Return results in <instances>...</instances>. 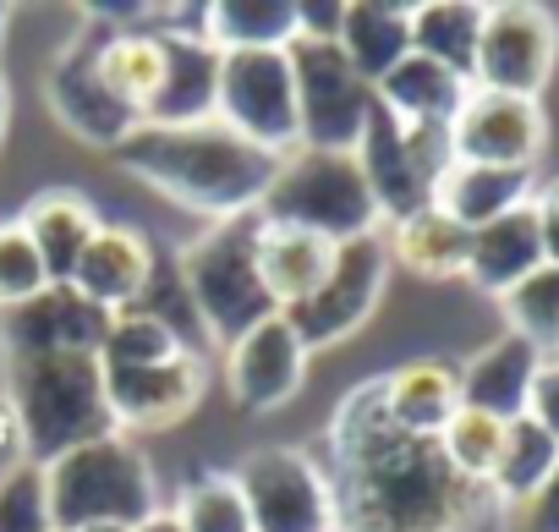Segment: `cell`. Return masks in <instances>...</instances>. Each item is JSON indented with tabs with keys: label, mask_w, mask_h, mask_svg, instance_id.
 Listing matches in <instances>:
<instances>
[{
	"label": "cell",
	"mask_w": 559,
	"mask_h": 532,
	"mask_svg": "<svg viewBox=\"0 0 559 532\" xmlns=\"http://www.w3.org/2000/svg\"><path fill=\"white\" fill-rule=\"evenodd\" d=\"M324 477L335 494V532H499L493 488L450 472L433 439L390 423L379 379H362L330 417Z\"/></svg>",
	"instance_id": "cell-1"
},
{
	"label": "cell",
	"mask_w": 559,
	"mask_h": 532,
	"mask_svg": "<svg viewBox=\"0 0 559 532\" xmlns=\"http://www.w3.org/2000/svg\"><path fill=\"white\" fill-rule=\"evenodd\" d=\"M116 165L154 187L159 198L203 214L209 225L247 220L258 214L269 181H274V154L252 149L236 138L225 121H198V127H132L127 143L116 149Z\"/></svg>",
	"instance_id": "cell-2"
},
{
	"label": "cell",
	"mask_w": 559,
	"mask_h": 532,
	"mask_svg": "<svg viewBox=\"0 0 559 532\" xmlns=\"http://www.w3.org/2000/svg\"><path fill=\"white\" fill-rule=\"evenodd\" d=\"M12 412L23 417L34 461H56L88 439L116 434L105 406V374L94 352H56V357H7Z\"/></svg>",
	"instance_id": "cell-3"
},
{
	"label": "cell",
	"mask_w": 559,
	"mask_h": 532,
	"mask_svg": "<svg viewBox=\"0 0 559 532\" xmlns=\"http://www.w3.org/2000/svg\"><path fill=\"white\" fill-rule=\"evenodd\" d=\"M45 488H50V521L56 532L78 527H143L159 505L154 466L127 434L88 439L56 461H45Z\"/></svg>",
	"instance_id": "cell-4"
},
{
	"label": "cell",
	"mask_w": 559,
	"mask_h": 532,
	"mask_svg": "<svg viewBox=\"0 0 559 532\" xmlns=\"http://www.w3.org/2000/svg\"><path fill=\"white\" fill-rule=\"evenodd\" d=\"M258 220H280L313 230L324 241H352L384 230V214L368 192V176L357 154H330V149H297L274 165V181L258 203Z\"/></svg>",
	"instance_id": "cell-5"
},
{
	"label": "cell",
	"mask_w": 559,
	"mask_h": 532,
	"mask_svg": "<svg viewBox=\"0 0 559 532\" xmlns=\"http://www.w3.org/2000/svg\"><path fill=\"white\" fill-rule=\"evenodd\" d=\"M252 236H258V214L247 220H225L209 225L187 252H181V286L203 319V330L230 346L236 335H247L252 324H263L274 314L263 281H258V258H252Z\"/></svg>",
	"instance_id": "cell-6"
},
{
	"label": "cell",
	"mask_w": 559,
	"mask_h": 532,
	"mask_svg": "<svg viewBox=\"0 0 559 532\" xmlns=\"http://www.w3.org/2000/svg\"><path fill=\"white\" fill-rule=\"evenodd\" d=\"M292 78H297V127L302 149H330V154H357L362 127L373 116V83L357 78L346 50L335 39H292L286 45Z\"/></svg>",
	"instance_id": "cell-7"
},
{
	"label": "cell",
	"mask_w": 559,
	"mask_h": 532,
	"mask_svg": "<svg viewBox=\"0 0 559 532\" xmlns=\"http://www.w3.org/2000/svg\"><path fill=\"white\" fill-rule=\"evenodd\" d=\"M214 121H225L252 149L286 159L302 149L297 127V78L286 50H230L219 56V105Z\"/></svg>",
	"instance_id": "cell-8"
},
{
	"label": "cell",
	"mask_w": 559,
	"mask_h": 532,
	"mask_svg": "<svg viewBox=\"0 0 559 532\" xmlns=\"http://www.w3.org/2000/svg\"><path fill=\"white\" fill-rule=\"evenodd\" d=\"M252 532H335V494L324 477V461H313L297 445H263L241 456L230 472Z\"/></svg>",
	"instance_id": "cell-9"
},
{
	"label": "cell",
	"mask_w": 559,
	"mask_h": 532,
	"mask_svg": "<svg viewBox=\"0 0 559 532\" xmlns=\"http://www.w3.org/2000/svg\"><path fill=\"white\" fill-rule=\"evenodd\" d=\"M554 61H559V23H554L548 7H532V0H499V7H483L472 88L537 99L548 88V78H554Z\"/></svg>",
	"instance_id": "cell-10"
},
{
	"label": "cell",
	"mask_w": 559,
	"mask_h": 532,
	"mask_svg": "<svg viewBox=\"0 0 559 532\" xmlns=\"http://www.w3.org/2000/svg\"><path fill=\"white\" fill-rule=\"evenodd\" d=\"M384 281H390L384 230L352 236V241L335 247V263H330L324 286H319L308 303L286 308V324L302 335L308 352H313V346H335V341L357 335V330L373 319V308H379V297H384Z\"/></svg>",
	"instance_id": "cell-11"
},
{
	"label": "cell",
	"mask_w": 559,
	"mask_h": 532,
	"mask_svg": "<svg viewBox=\"0 0 559 532\" xmlns=\"http://www.w3.org/2000/svg\"><path fill=\"white\" fill-rule=\"evenodd\" d=\"M357 165L368 176V192L390 220L412 214L428 203L433 192V176L450 165V138L444 132H428V127H401L379 99H373V116L362 127V143H357Z\"/></svg>",
	"instance_id": "cell-12"
},
{
	"label": "cell",
	"mask_w": 559,
	"mask_h": 532,
	"mask_svg": "<svg viewBox=\"0 0 559 532\" xmlns=\"http://www.w3.org/2000/svg\"><path fill=\"white\" fill-rule=\"evenodd\" d=\"M444 138H450V159L499 165V170H537V159L548 149V116H543V99L472 88Z\"/></svg>",
	"instance_id": "cell-13"
},
{
	"label": "cell",
	"mask_w": 559,
	"mask_h": 532,
	"mask_svg": "<svg viewBox=\"0 0 559 532\" xmlns=\"http://www.w3.org/2000/svg\"><path fill=\"white\" fill-rule=\"evenodd\" d=\"M45 99H50V116L72 132V138H83V143H94V149H121L127 143V132L138 127V116L105 88V78H99V28L88 23L61 56H56V67H50V83H45Z\"/></svg>",
	"instance_id": "cell-14"
},
{
	"label": "cell",
	"mask_w": 559,
	"mask_h": 532,
	"mask_svg": "<svg viewBox=\"0 0 559 532\" xmlns=\"http://www.w3.org/2000/svg\"><path fill=\"white\" fill-rule=\"evenodd\" d=\"M308 385V346L286 324V314H269L247 335L225 346V390L247 412H280Z\"/></svg>",
	"instance_id": "cell-15"
},
{
	"label": "cell",
	"mask_w": 559,
	"mask_h": 532,
	"mask_svg": "<svg viewBox=\"0 0 559 532\" xmlns=\"http://www.w3.org/2000/svg\"><path fill=\"white\" fill-rule=\"evenodd\" d=\"M99 374H105V406H110L116 434L187 423L209 390L203 357H192V352L154 363V368H99Z\"/></svg>",
	"instance_id": "cell-16"
},
{
	"label": "cell",
	"mask_w": 559,
	"mask_h": 532,
	"mask_svg": "<svg viewBox=\"0 0 559 532\" xmlns=\"http://www.w3.org/2000/svg\"><path fill=\"white\" fill-rule=\"evenodd\" d=\"M116 314L83 303L72 286H45L34 303L0 314V352L7 357H56V352H99Z\"/></svg>",
	"instance_id": "cell-17"
},
{
	"label": "cell",
	"mask_w": 559,
	"mask_h": 532,
	"mask_svg": "<svg viewBox=\"0 0 559 532\" xmlns=\"http://www.w3.org/2000/svg\"><path fill=\"white\" fill-rule=\"evenodd\" d=\"M148 281H154V241L138 225H99L67 286L105 314H132L148 297Z\"/></svg>",
	"instance_id": "cell-18"
},
{
	"label": "cell",
	"mask_w": 559,
	"mask_h": 532,
	"mask_svg": "<svg viewBox=\"0 0 559 532\" xmlns=\"http://www.w3.org/2000/svg\"><path fill=\"white\" fill-rule=\"evenodd\" d=\"M252 258H258V281H263L274 314H286L324 286L330 263H335V241L297 230V225H280V220H258Z\"/></svg>",
	"instance_id": "cell-19"
},
{
	"label": "cell",
	"mask_w": 559,
	"mask_h": 532,
	"mask_svg": "<svg viewBox=\"0 0 559 532\" xmlns=\"http://www.w3.org/2000/svg\"><path fill=\"white\" fill-rule=\"evenodd\" d=\"M537 192V170H499V165H466V159H450L439 176H433V192L428 203L439 214H450L455 225L466 230H483L515 209H526Z\"/></svg>",
	"instance_id": "cell-20"
},
{
	"label": "cell",
	"mask_w": 559,
	"mask_h": 532,
	"mask_svg": "<svg viewBox=\"0 0 559 532\" xmlns=\"http://www.w3.org/2000/svg\"><path fill=\"white\" fill-rule=\"evenodd\" d=\"M17 225H23V236L34 241L50 286H67L72 270H78V258H83V247L94 241V230H99L105 220H99V209H94L78 187H45V192L28 198V209L17 214Z\"/></svg>",
	"instance_id": "cell-21"
},
{
	"label": "cell",
	"mask_w": 559,
	"mask_h": 532,
	"mask_svg": "<svg viewBox=\"0 0 559 532\" xmlns=\"http://www.w3.org/2000/svg\"><path fill=\"white\" fill-rule=\"evenodd\" d=\"M219 105V50L209 39H165V78L143 110V127H198Z\"/></svg>",
	"instance_id": "cell-22"
},
{
	"label": "cell",
	"mask_w": 559,
	"mask_h": 532,
	"mask_svg": "<svg viewBox=\"0 0 559 532\" xmlns=\"http://www.w3.org/2000/svg\"><path fill=\"white\" fill-rule=\"evenodd\" d=\"M543 263H548V258H543L537 214H532V203H526V209H515V214H504V220H493V225L472 230L466 286L499 303V297H504V292H515L532 270H543Z\"/></svg>",
	"instance_id": "cell-23"
},
{
	"label": "cell",
	"mask_w": 559,
	"mask_h": 532,
	"mask_svg": "<svg viewBox=\"0 0 559 532\" xmlns=\"http://www.w3.org/2000/svg\"><path fill=\"white\" fill-rule=\"evenodd\" d=\"M390 263H401L417 281H466V258H472V230L439 214L433 203L401 214L384 225Z\"/></svg>",
	"instance_id": "cell-24"
},
{
	"label": "cell",
	"mask_w": 559,
	"mask_h": 532,
	"mask_svg": "<svg viewBox=\"0 0 559 532\" xmlns=\"http://www.w3.org/2000/svg\"><path fill=\"white\" fill-rule=\"evenodd\" d=\"M466 94H472V83L455 78L450 67L428 61V56H406L395 72H384L373 83V99L401 127H428V132H450V121L466 105Z\"/></svg>",
	"instance_id": "cell-25"
},
{
	"label": "cell",
	"mask_w": 559,
	"mask_h": 532,
	"mask_svg": "<svg viewBox=\"0 0 559 532\" xmlns=\"http://www.w3.org/2000/svg\"><path fill=\"white\" fill-rule=\"evenodd\" d=\"M379 395L390 423L412 439H439V428L461 412V379L439 357H417L401 363L395 374H379Z\"/></svg>",
	"instance_id": "cell-26"
},
{
	"label": "cell",
	"mask_w": 559,
	"mask_h": 532,
	"mask_svg": "<svg viewBox=\"0 0 559 532\" xmlns=\"http://www.w3.org/2000/svg\"><path fill=\"white\" fill-rule=\"evenodd\" d=\"M537 363H543V357H537L521 335H499L493 346H483L477 357H466V363L455 368V379H461V406L488 412V417H499V423L521 417Z\"/></svg>",
	"instance_id": "cell-27"
},
{
	"label": "cell",
	"mask_w": 559,
	"mask_h": 532,
	"mask_svg": "<svg viewBox=\"0 0 559 532\" xmlns=\"http://www.w3.org/2000/svg\"><path fill=\"white\" fill-rule=\"evenodd\" d=\"M346 61L357 67L362 83H379L384 72H395L412 56V7L395 0H346V23L341 39Z\"/></svg>",
	"instance_id": "cell-28"
},
{
	"label": "cell",
	"mask_w": 559,
	"mask_h": 532,
	"mask_svg": "<svg viewBox=\"0 0 559 532\" xmlns=\"http://www.w3.org/2000/svg\"><path fill=\"white\" fill-rule=\"evenodd\" d=\"M203 39L230 50H286L297 39V0H214L203 12Z\"/></svg>",
	"instance_id": "cell-29"
},
{
	"label": "cell",
	"mask_w": 559,
	"mask_h": 532,
	"mask_svg": "<svg viewBox=\"0 0 559 532\" xmlns=\"http://www.w3.org/2000/svg\"><path fill=\"white\" fill-rule=\"evenodd\" d=\"M477 34H483L477 0H423V7H412V56H428L466 83L477 67Z\"/></svg>",
	"instance_id": "cell-30"
},
{
	"label": "cell",
	"mask_w": 559,
	"mask_h": 532,
	"mask_svg": "<svg viewBox=\"0 0 559 532\" xmlns=\"http://www.w3.org/2000/svg\"><path fill=\"white\" fill-rule=\"evenodd\" d=\"M554 461H559V439H554L548 428H537L526 412L510 417V423H504V445H499V466H493V477H488L493 499H499L504 510H526V505L537 499V488L548 483Z\"/></svg>",
	"instance_id": "cell-31"
},
{
	"label": "cell",
	"mask_w": 559,
	"mask_h": 532,
	"mask_svg": "<svg viewBox=\"0 0 559 532\" xmlns=\"http://www.w3.org/2000/svg\"><path fill=\"white\" fill-rule=\"evenodd\" d=\"M99 78L143 121V110H148V99L165 78V39L159 34H105L99 28Z\"/></svg>",
	"instance_id": "cell-32"
},
{
	"label": "cell",
	"mask_w": 559,
	"mask_h": 532,
	"mask_svg": "<svg viewBox=\"0 0 559 532\" xmlns=\"http://www.w3.org/2000/svg\"><path fill=\"white\" fill-rule=\"evenodd\" d=\"M499 314L504 335H521L537 357H559V263H543L515 292H504Z\"/></svg>",
	"instance_id": "cell-33"
},
{
	"label": "cell",
	"mask_w": 559,
	"mask_h": 532,
	"mask_svg": "<svg viewBox=\"0 0 559 532\" xmlns=\"http://www.w3.org/2000/svg\"><path fill=\"white\" fill-rule=\"evenodd\" d=\"M181 532H252L247 499L230 472H192L170 505Z\"/></svg>",
	"instance_id": "cell-34"
},
{
	"label": "cell",
	"mask_w": 559,
	"mask_h": 532,
	"mask_svg": "<svg viewBox=\"0 0 559 532\" xmlns=\"http://www.w3.org/2000/svg\"><path fill=\"white\" fill-rule=\"evenodd\" d=\"M181 352H187L181 335L159 314L132 308V314H116L110 319V330H105V341H99L94 357H99V368H154V363H170Z\"/></svg>",
	"instance_id": "cell-35"
},
{
	"label": "cell",
	"mask_w": 559,
	"mask_h": 532,
	"mask_svg": "<svg viewBox=\"0 0 559 532\" xmlns=\"http://www.w3.org/2000/svg\"><path fill=\"white\" fill-rule=\"evenodd\" d=\"M439 456L450 461V472L455 477H466V483H483L488 488V477H493V466H499V445H504V423L499 417H488V412H472V406H461L444 428H439Z\"/></svg>",
	"instance_id": "cell-36"
},
{
	"label": "cell",
	"mask_w": 559,
	"mask_h": 532,
	"mask_svg": "<svg viewBox=\"0 0 559 532\" xmlns=\"http://www.w3.org/2000/svg\"><path fill=\"white\" fill-rule=\"evenodd\" d=\"M0 532H56L45 461H28V466L0 477Z\"/></svg>",
	"instance_id": "cell-37"
},
{
	"label": "cell",
	"mask_w": 559,
	"mask_h": 532,
	"mask_svg": "<svg viewBox=\"0 0 559 532\" xmlns=\"http://www.w3.org/2000/svg\"><path fill=\"white\" fill-rule=\"evenodd\" d=\"M45 286H50V275H45L34 241L23 236L17 220H7V225H0V314L34 303Z\"/></svg>",
	"instance_id": "cell-38"
},
{
	"label": "cell",
	"mask_w": 559,
	"mask_h": 532,
	"mask_svg": "<svg viewBox=\"0 0 559 532\" xmlns=\"http://www.w3.org/2000/svg\"><path fill=\"white\" fill-rule=\"evenodd\" d=\"M526 417L559 439V357H543L537 363L532 390H526Z\"/></svg>",
	"instance_id": "cell-39"
},
{
	"label": "cell",
	"mask_w": 559,
	"mask_h": 532,
	"mask_svg": "<svg viewBox=\"0 0 559 532\" xmlns=\"http://www.w3.org/2000/svg\"><path fill=\"white\" fill-rule=\"evenodd\" d=\"M346 0H297V34L302 39H341Z\"/></svg>",
	"instance_id": "cell-40"
},
{
	"label": "cell",
	"mask_w": 559,
	"mask_h": 532,
	"mask_svg": "<svg viewBox=\"0 0 559 532\" xmlns=\"http://www.w3.org/2000/svg\"><path fill=\"white\" fill-rule=\"evenodd\" d=\"M28 461H34V450H28L23 417L12 412V401H7V395H0V477L17 472V466H28Z\"/></svg>",
	"instance_id": "cell-41"
},
{
	"label": "cell",
	"mask_w": 559,
	"mask_h": 532,
	"mask_svg": "<svg viewBox=\"0 0 559 532\" xmlns=\"http://www.w3.org/2000/svg\"><path fill=\"white\" fill-rule=\"evenodd\" d=\"M532 214H537V236H543V258L559 263V176L543 181L532 192Z\"/></svg>",
	"instance_id": "cell-42"
},
{
	"label": "cell",
	"mask_w": 559,
	"mask_h": 532,
	"mask_svg": "<svg viewBox=\"0 0 559 532\" xmlns=\"http://www.w3.org/2000/svg\"><path fill=\"white\" fill-rule=\"evenodd\" d=\"M526 527L532 532H559V461H554L548 483L537 488V499L526 505Z\"/></svg>",
	"instance_id": "cell-43"
},
{
	"label": "cell",
	"mask_w": 559,
	"mask_h": 532,
	"mask_svg": "<svg viewBox=\"0 0 559 532\" xmlns=\"http://www.w3.org/2000/svg\"><path fill=\"white\" fill-rule=\"evenodd\" d=\"M132 532H181V527H176V516H170V510H154V516H148L143 527H132Z\"/></svg>",
	"instance_id": "cell-44"
},
{
	"label": "cell",
	"mask_w": 559,
	"mask_h": 532,
	"mask_svg": "<svg viewBox=\"0 0 559 532\" xmlns=\"http://www.w3.org/2000/svg\"><path fill=\"white\" fill-rule=\"evenodd\" d=\"M7 121H12V88H7V78H0V138H7Z\"/></svg>",
	"instance_id": "cell-45"
},
{
	"label": "cell",
	"mask_w": 559,
	"mask_h": 532,
	"mask_svg": "<svg viewBox=\"0 0 559 532\" xmlns=\"http://www.w3.org/2000/svg\"><path fill=\"white\" fill-rule=\"evenodd\" d=\"M78 532H132V527H78Z\"/></svg>",
	"instance_id": "cell-46"
},
{
	"label": "cell",
	"mask_w": 559,
	"mask_h": 532,
	"mask_svg": "<svg viewBox=\"0 0 559 532\" xmlns=\"http://www.w3.org/2000/svg\"><path fill=\"white\" fill-rule=\"evenodd\" d=\"M7 23H12V12H7V7H0V39H7Z\"/></svg>",
	"instance_id": "cell-47"
}]
</instances>
